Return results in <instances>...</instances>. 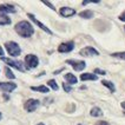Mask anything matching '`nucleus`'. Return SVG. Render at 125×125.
Wrapping results in <instances>:
<instances>
[{
	"instance_id": "9d476101",
	"label": "nucleus",
	"mask_w": 125,
	"mask_h": 125,
	"mask_svg": "<svg viewBox=\"0 0 125 125\" xmlns=\"http://www.w3.org/2000/svg\"><path fill=\"white\" fill-rule=\"evenodd\" d=\"M17 89V84L13 82H0V91L12 92Z\"/></svg>"
},
{
	"instance_id": "cd10ccee",
	"label": "nucleus",
	"mask_w": 125,
	"mask_h": 125,
	"mask_svg": "<svg viewBox=\"0 0 125 125\" xmlns=\"http://www.w3.org/2000/svg\"><path fill=\"white\" fill-rule=\"evenodd\" d=\"M94 125H109V123L105 122V120H99V122H97Z\"/></svg>"
},
{
	"instance_id": "7c9ffc66",
	"label": "nucleus",
	"mask_w": 125,
	"mask_h": 125,
	"mask_svg": "<svg viewBox=\"0 0 125 125\" xmlns=\"http://www.w3.org/2000/svg\"><path fill=\"white\" fill-rule=\"evenodd\" d=\"M120 105H122V107H123V109H125V102H123Z\"/></svg>"
},
{
	"instance_id": "1a4fd4ad",
	"label": "nucleus",
	"mask_w": 125,
	"mask_h": 125,
	"mask_svg": "<svg viewBox=\"0 0 125 125\" xmlns=\"http://www.w3.org/2000/svg\"><path fill=\"white\" fill-rule=\"evenodd\" d=\"M79 54L83 57H93V56H99V52L94 47L92 46H86L79 51Z\"/></svg>"
},
{
	"instance_id": "4468645a",
	"label": "nucleus",
	"mask_w": 125,
	"mask_h": 125,
	"mask_svg": "<svg viewBox=\"0 0 125 125\" xmlns=\"http://www.w3.org/2000/svg\"><path fill=\"white\" fill-rule=\"evenodd\" d=\"M98 76H96L94 73H83L80 74V80L86 82V80H97Z\"/></svg>"
},
{
	"instance_id": "473e14b6",
	"label": "nucleus",
	"mask_w": 125,
	"mask_h": 125,
	"mask_svg": "<svg viewBox=\"0 0 125 125\" xmlns=\"http://www.w3.org/2000/svg\"><path fill=\"white\" fill-rule=\"evenodd\" d=\"M37 125H45V124H42V123H39V124H37Z\"/></svg>"
},
{
	"instance_id": "423d86ee",
	"label": "nucleus",
	"mask_w": 125,
	"mask_h": 125,
	"mask_svg": "<svg viewBox=\"0 0 125 125\" xmlns=\"http://www.w3.org/2000/svg\"><path fill=\"white\" fill-rule=\"evenodd\" d=\"M66 64H69L72 66V69L77 71V72H80L83 71L85 67H86V62L84 60H76V59H67L66 60Z\"/></svg>"
},
{
	"instance_id": "0eeeda50",
	"label": "nucleus",
	"mask_w": 125,
	"mask_h": 125,
	"mask_svg": "<svg viewBox=\"0 0 125 125\" xmlns=\"http://www.w3.org/2000/svg\"><path fill=\"white\" fill-rule=\"evenodd\" d=\"M17 8L11 4H2L0 5V17H7L8 13H15Z\"/></svg>"
},
{
	"instance_id": "9b49d317",
	"label": "nucleus",
	"mask_w": 125,
	"mask_h": 125,
	"mask_svg": "<svg viewBox=\"0 0 125 125\" xmlns=\"http://www.w3.org/2000/svg\"><path fill=\"white\" fill-rule=\"evenodd\" d=\"M27 17H28V18H30V19H31L32 21H33V22H34L35 25H38L39 27L42 28V31H45V32H46V33H49V34H52V31H51V30H50L49 27H46V26H45V25H44L42 22H40V21L38 20V19H37V18L34 17V14L28 13V14H27Z\"/></svg>"
},
{
	"instance_id": "7ed1b4c3",
	"label": "nucleus",
	"mask_w": 125,
	"mask_h": 125,
	"mask_svg": "<svg viewBox=\"0 0 125 125\" xmlns=\"http://www.w3.org/2000/svg\"><path fill=\"white\" fill-rule=\"evenodd\" d=\"M24 62L26 65V69L27 70H32L35 69L38 65H39V59L35 54H27L24 59Z\"/></svg>"
},
{
	"instance_id": "f3484780",
	"label": "nucleus",
	"mask_w": 125,
	"mask_h": 125,
	"mask_svg": "<svg viewBox=\"0 0 125 125\" xmlns=\"http://www.w3.org/2000/svg\"><path fill=\"white\" fill-rule=\"evenodd\" d=\"M79 17H80V18H84V19H91V18L93 17V11H91V10H85V11H83V12L79 13Z\"/></svg>"
},
{
	"instance_id": "20e7f679",
	"label": "nucleus",
	"mask_w": 125,
	"mask_h": 125,
	"mask_svg": "<svg viewBox=\"0 0 125 125\" xmlns=\"http://www.w3.org/2000/svg\"><path fill=\"white\" fill-rule=\"evenodd\" d=\"M1 60L4 62H6L7 65H10V67H13V69L18 70L20 72H25V66L22 65V62H19V60H14V59H11V58H1Z\"/></svg>"
},
{
	"instance_id": "ddd939ff",
	"label": "nucleus",
	"mask_w": 125,
	"mask_h": 125,
	"mask_svg": "<svg viewBox=\"0 0 125 125\" xmlns=\"http://www.w3.org/2000/svg\"><path fill=\"white\" fill-rule=\"evenodd\" d=\"M64 79L66 80V84H69V85L77 84V82H78L77 77L74 76V74H72V73H65V74H64Z\"/></svg>"
},
{
	"instance_id": "f03ea898",
	"label": "nucleus",
	"mask_w": 125,
	"mask_h": 125,
	"mask_svg": "<svg viewBox=\"0 0 125 125\" xmlns=\"http://www.w3.org/2000/svg\"><path fill=\"white\" fill-rule=\"evenodd\" d=\"M5 49H6L7 53L11 57H18L20 56L21 49L19 46V44H17L15 42H5Z\"/></svg>"
},
{
	"instance_id": "dca6fc26",
	"label": "nucleus",
	"mask_w": 125,
	"mask_h": 125,
	"mask_svg": "<svg viewBox=\"0 0 125 125\" xmlns=\"http://www.w3.org/2000/svg\"><path fill=\"white\" fill-rule=\"evenodd\" d=\"M90 115L92 117H102V116H103V111H102V109H99L98 106H94V107L91 109Z\"/></svg>"
},
{
	"instance_id": "5701e85b",
	"label": "nucleus",
	"mask_w": 125,
	"mask_h": 125,
	"mask_svg": "<svg viewBox=\"0 0 125 125\" xmlns=\"http://www.w3.org/2000/svg\"><path fill=\"white\" fill-rule=\"evenodd\" d=\"M93 73L97 76V74H100V76H105L106 74V71L105 70H102V69H94Z\"/></svg>"
},
{
	"instance_id": "c85d7f7f",
	"label": "nucleus",
	"mask_w": 125,
	"mask_h": 125,
	"mask_svg": "<svg viewBox=\"0 0 125 125\" xmlns=\"http://www.w3.org/2000/svg\"><path fill=\"white\" fill-rule=\"evenodd\" d=\"M4 54H5L4 49H2V47H0V57H1V58H4Z\"/></svg>"
},
{
	"instance_id": "bb28decb",
	"label": "nucleus",
	"mask_w": 125,
	"mask_h": 125,
	"mask_svg": "<svg viewBox=\"0 0 125 125\" xmlns=\"http://www.w3.org/2000/svg\"><path fill=\"white\" fill-rule=\"evenodd\" d=\"M118 19H119L120 21H125V11H123V13H120V14H119Z\"/></svg>"
},
{
	"instance_id": "aec40b11",
	"label": "nucleus",
	"mask_w": 125,
	"mask_h": 125,
	"mask_svg": "<svg viewBox=\"0 0 125 125\" xmlns=\"http://www.w3.org/2000/svg\"><path fill=\"white\" fill-rule=\"evenodd\" d=\"M5 74H6V77L8 78V79H15L14 73L12 72V70L10 69L8 66H6V67H5Z\"/></svg>"
},
{
	"instance_id": "39448f33",
	"label": "nucleus",
	"mask_w": 125,
	"mask_h": 125,
	"mask_svg": "<svg viewBox=\"0 0 125 125\" xmlns=\"http://www.w3.org/2000/svg\"><path fill=\"white\" fill-rule=\"evenodd\" d=\"M39 105H40V102H39L38 99L30 98V99H27V100L24 103V109H25V111H27V112H33L38 109Z\"/></svg>"
},
{
	"instance_id": "6e6552de",
	"label": "nucleus",
	"mask_w": 125,
	"mask_h": 125,
	"mask_svg": "<svg viewBox=\"0 0 125 125\" xmlns=\"http://www.w3.org/2000/svg\"><path fill=\"white\" fill-rule=\"evenodd\" d=\"M74 49V42H62L59 46H58V52L59 53H69L71 51H73Z\"/></svg>"
},
{
	"instance_id": "2f4dec72",
	"label": "nucleus",
	"mask_w": 125,
	"mask_h": 125,
	"mask_svg": "<svg viewBox=\"0 0 125 125\" xmlns=\"http://www.w3.org/2000/svg\"><path fill=\"white\" fill-rule=\"evenodd\" d=\"M2 118V115H1V112H0V119Z\"/></svg>"
},
{
	"instance_id": "2eb2a0df",
	"label": "nucleus",
	"mask_w": 125,
	"mask_h": 125,
	"mask_svg": "<svg viewBox=\"0 0 125 125\" xmlns=\"http://www.w3.org/2000/svg\"><path fill=\"white\" fill-rule=\"evenodd\" d=\"M32 91H37V92H42V93H49L50 89L45 85H40V86H32L31 87Z\"/></svg>"
},
{
	"instance_id": "4be33fe9",
	"label": "nucleus",
	"mask_w": 125,
	"mask_h": 125,
	"mask_svg": "<svg viewBox=\"0 0 125 125\" xmlns=\"http://www.w3.org/2000/svg\"><path fill=\"white\" fill-rule=\"evenodd\" d=\"M11 24V19L7 17H0V25H10Z\"/></svg>"
},
{
	"instance_id": "412c9836",
	"label": "nucleus",
	"mask_w": 125,
	"mask_h": 125,
	"mask_svg": "<svg viewBox=\"0 0 125 125\" xmlns=\"http://www.w3.org/2000/svg\"><path fill=\"white\" fill-rule=\"evenodd\" d=\"M111 57L113 58H117V59H122V60H125V51L123 52H115V53H112Z\"/></svg>"
},
{
	"instance_id": "a878e982",
	"label": "nucleus",
	"mask_w": 125,
	"mask_h": 125,
	"mask_svg": "<svg viewBox=\"0 0 125 125\" xmlns=\"http://www.w3.org/2000/svg\"><path fill=\"white\" fill-rule=\"evenodd\" d=\"M42 4H44V5H46V6H49L50 8L52 10V11H56V8H54V6H53V5H52V4H51L50 1H42Z\"/></svg>"
},
{
	"instance_id": "b1692460",
	"label": "nucleus",
	"mask_w": 125,
	"mask_h": 125,
	"mask_svg": "<svg viewBox=\"0 0 125 125\" xmlns=\"http://www.w3.org/2000/svg\"><path fill=\"white\" fill-rule=\"evenodd\" d=\"M62 89H64V91H65L66 93H69V92L72 91V86L69 85V84H66V83H62Z\"/></svg>"
},
{
	"instance_id": "c756f323",
	"label": "nucleus",
	"mask_w": 125,
	"mask_h": 125,
	"mask_svg": "<svg viewBox=\"0 0 125 125\" xmlns=\"http://www.w3.org/2000/svg\"><path fill=\"white\" fill-rule=\"evenodd\" d=\"M62 71H64V69H60V70H58V71H54L53 72V74H58L59 72H62Z\"/></svg>"
},
{
	"instance_id": "f704fd0d",
	"label": "nucleus",
	"mask_w": 125,
	"mask_h": 125,
	"mask_svg": "<svg viewBox=\"0 0 125 125\" xmlns=\"http://www.w3.org/2000/svg\"><path fill=\"white\" fill-rule=\"evenodd\" d=\"M124 30H125V26H124Z\"/></svg>"
},
{
	"instance_id": "6ab92c4d",
	"label": "nucleus",
	"mask_w": 125,
	"mask_h": 125,
	"mask_svg": "<svg viewBox=\"0 0 125 125\" xmlns=\"http://www.w3.org/2000/svg\"><path fill=\"white\" fill-rule=\"evenodd\" d=\"M47 87H51L53 91H58V89H59V86H58V84L54 79H50L47 82Z\"/></svg>"
},
{
	"instance_id": "f8f14e48",
	"label": "nucleus",
	"mask_w": 125,
	"mask_h": 125,
	"mask_svg": "<svg viewBox=\"0 0 125 125\" xmlns=\"http://www.w3.org/2000/svg\"><path fill=\"white\" fill-rule=\"evenodd\" d=\"M59 14L64 18H70V17H73L76 14V10L71 8V7H62L59 10Z\"/></svg>"
},
{
	"instance_id": "a211bd4d",
	"label": "nucleus",
	"mask_w": 125,
	"mask_h": 125,
	"mask_svg": "<svg viewBox=\"0 0 125 125\" xmlns=\"http://www.w3.org/2000/svg\"><path fill=\"white\" fill-rule=\"evenodd\" d=\"M102 84L104 85L105 87H107L109 90H110V92H115L116 91V86H115V84L112 83V82H109V80H102Z\"/></svg>"
},
{
	"instance_id": "72a5a7b5",
	"label": "nucleus",
	"mask_w": 125,
	"mask_h": 125,
	"mask_svg": "<svg viewBox=\"0 0 125 125\" xmlns=\"http://www.w3.org/2000/svg\"><path fill=\"white\" fill-rule=\"evenodd\" d=\"M78 125H82V124H78Z\"/></svg>"
},
{
	"instance_id": "393cba45",
	"label": "nucleus",
	"mask_w": 125,
	"mask_h": 125,
	"mask_svg": "<svg viewBox=\"0 0 125 125\" xmlns=\"http://www.w3.org/2000/svg\"><path fill=\"white\" fill-rule=\"evenodd\" d=\"M98 2H99L98 0H85V1H83L82 4L85 6V5H87V4H98Z\"/></svg>"
},
{
	"instance_id": "f257e3e1",
	"label": "nucleus",
	"mask_w": 125,
	"mask_h": 125,
	"mask_svg": "<svg viewBox=\"0 0 125 125\" xmlns=\"http://www.w3.org/2000/svg\"><path fill=\"white\" fill-rule=\"evenodd\" d=\"M14 30L22 38H30V37H32L34 34V28L32 26V24L26 20H21L18 24H15Z\"/></svg>"
}]
</instances>
